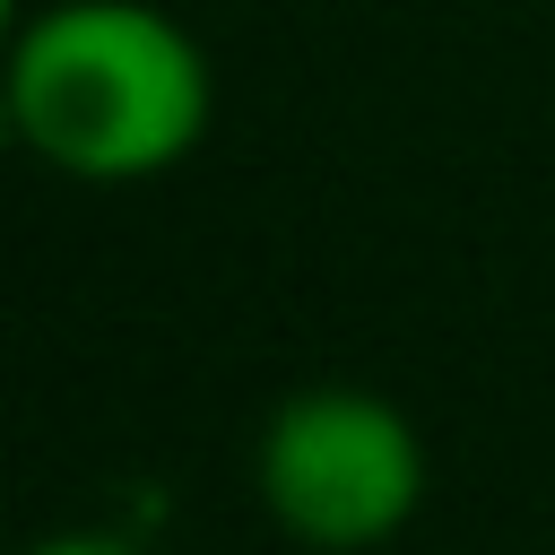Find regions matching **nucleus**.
<instances>
[{
    "label": "nucleus",
    "mask_w": 555,
    "mask_h": 555,
    "mask_svg": "<svg viewBox=\"0 0 555 555\" xmlns=\"http://www.w3.org/2000/svg\"><path fill=\"white\" fill-rule=\"evenodd\" d=\"M425 434L364 382H304L251 434L260 512L312 555H373L425 512Z\"/></svg>",
    "instance_id": "f03ea898"
},
{
    "label": "nucleus",
    "mask_w": 555,
    "mask_h": 555,
    "mask_svg": "<svg viewBox=\"0 0 555 555\" xmlns=\"http://www.w3.org/2000/svg\"><path fill=\"white\" fill-rule=\"evenodd\" d=\"M0 95L17 147L87 191L173 173L217 121V69L199 35L156 0L17 9Z\"/></svg>",
    "instance_id": "f257e3e1"
},
{
    "label": "nucleus",
    "mask_w": 555,
    "mask_h": 555,
    "mask_svg": "<svg viewBox=\"0 0 555 555\" xmlns=\"http://www.w3.org/2000/svg\"><path fill=\"white\" fill-rule=\"evenodd\" d=\"M26 555H147V546L121 538V529H52V538H35Z\"/></svg>",
    "instance_id": "7ed1b4c3"
}]
</instances>
